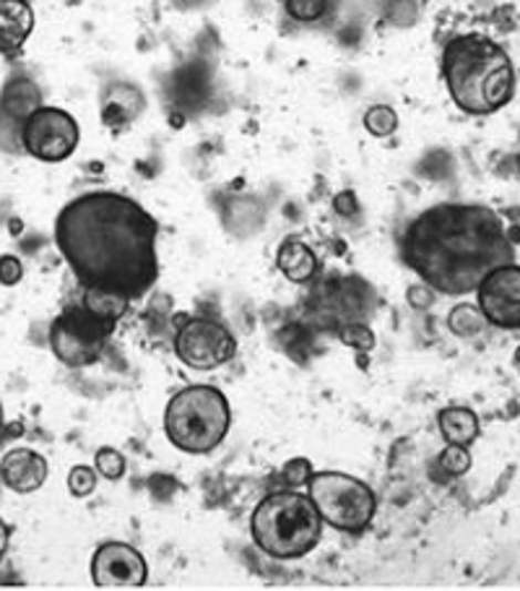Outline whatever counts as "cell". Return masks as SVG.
I'll return each mask as SVG.
<instances>
[{"label":"cell","instance_id":"obj_1","mask_svg":"<svg viewBox=\"0 0 520 591\" xmlns=\"http://www.w3.org/2000/svg\"><path fill=\"white\" fill-rule=\"evenodd\" d=\"M52 238L81 290L141 300L159 279V221L117 190H92L65 204Z\"/></svg>","mask_w":520,"mask_h":591},{"label":"cell","instance_id":"obj_2","mask_svg":"<svg viewBox=\"0 0 520 591\" xmlns=\"http://www.w3.org/2000/svg\"><path fill=\"white\" fill-rule=\"evenodd\" d=\"M401 261L429 290L448 298L477 292L487 274L516 261L508 227L485 204H437L416 214L401 235Z\"/></svg>","mask_w":520,"mask_h":591},{"label":"cell","instance_id":"obj_3","mask_svg":"<svg viewBox=\"0 0 520 591\" xmlns=\"http://www.w3.org/2000/svg\"><path fill=\"white\" fill-rule=\"evenodd\" d=\"M440 69L453 105L466 115H495L516 97L512 58L485 34H458L445 42Z\"/></svg>","mask_w":520,"mask_h":591},{"label":"cell","instance_id":"obj_4","mask_svg":"<svg viewBox=\"0 0 520 591\" xmlns=\"http://www.w3.org/2000/svg\"><path fill=\"white\" fill-rule=\"evenodd\" d=\"M252 542L273 560H297L318 548L323 519L310 495L277 490L266 495L250 519Z\"/></svg>","mask_w":520,"mask_h":591},{"label":"cell","instance_id":"obj_5","mask_svg":"<svg viewBox=\"0 0 520 591\" xmlns=\"http://www.w3.org/2000/svg\"><path fill=\"white\" fill-rule=\"evenodd\" d=\"M232 409L227 396L214 386H188L169 398L165 433L185 454H211L227 438Z\"/></svg>","mask_w":520,"mask_h":591},{"label":"cell","instance_id":"obj_6","mask_svg":"<svg viewBox=\"0 0 520 591\" xmlns=\"http://www.w3.org/2000/svg\"><path fill=\"white\" fill-rule=\"evenodd\" d=\"M308 495L323 523L346 535H360L375 519L377 498L373 487L344 471H312Z\"/></svg>","mask_w":520,"mask_h":591},{"label":"cell","instance_id":"obj_7","mask_svg":"<svg viewBox=\"0 0 520 591\" xmlns=\"http://www.w3.org/2000/svg\"><path fill=\"white\" fill-rule=\"evenodd\" d=\"M115 323L102 321L84 305L65 308L50 326V350L63 365L89 367L102 357Z\"/></svg>","mask_w":520,"mask_h":591},{"label":"cell","instance_id":"obj_8","mask_svg":"<svg viewBox=\"0 0 520 591\" xmlns=\"http://www.w3.org/2000/svg\"><path fill=\"white\" fill-rule=\"evenodd\" d=\"M79 142V121L71 113H65L63 107H37L21 128V149L29 157L48 162V165H58V162L73 157Z\"/></svg>","mask_w":520,"mask_h":591},{"label":"cell","instance_id":"obj_9","mask_svg":"<svg viewBox=\"0 0 520 591\" xmlns=\"http://www.w3.org/2000/svg\"><path fill=\"white\" fill-rule=\"evenodd\" d=\"M237 342L225 323L214 318H185L175 334V354L193 371H214L235 357Z\"/></svg>","mask_w":520,"mask_h":591},{"label":"cell","instance_id":"obj_10","mask_svg":"<svg viewBox=\"0 0 520 591\" xmlns=\"http://www.w3.org/2000/svg\"><path fill=\"white\" fill-rule=\"evenodd\" d=\"M479 310L487 323L502 331L520 329V266L505 263L477 287Z\"/></svg>","mask_w":520,"mask_h":591},{"label":"cell","instance_id":"obj_11","mask_svg":"<svg viewBox=\"0 0 520 591\" xmlns=\"http://www.w3.org/2000/svg\"><path fill=\"white\" fill-rule=\"evenodd\" d=\"M148 579V566L136 548L104 542L92 556V581L100 589H138Z\"/></svg>","mask_w":520,"mask_h":591},{"label":"cell","instance_id":"obj_12","mask_svg":"<svg viewBox=\"0 0 520 591\" xmlns=\"http://www.w3.org/2000/svg\"><path fill=\"white\" fill-rule=\"evenodd\" d=\"M37 107H42V92L29 76H13L3 86V94H0V149L24 152L21 149V128Z\"/></svg>","mask_w":520,"mask_h":591},{"label":"cell","instance_id":"obj_13","mask_svg":"<svg viewBox=\"0 0 520 591\" xmlns=\"http://www.w3.org/2000/svg\"><path fill=\"white\" fill-rule=\"evenodd\" d=\"M0 479L13 492H37L48 483V462L32 448H13L0 459Z\"/></svg>","mask_w":520,"mask_h":591},{"label":"cell","instance_id":"obj_14","mask_svg":"<svg viewBox=\"0 0 520 591\" xmlns=\"http://www.w3.org/2000/svg\"><path fill=\"white\" fill-rule=\"evenodd\" d=\"M34 21L29 0H0V55H19L34 32Z\"/></svg>","mask_w":520,"mask_h":591},{"label":"cell","instance_id":"obj_15","mask_svg":"<svg viewBox=\"0 0 520 591\" xmlns=\"http://www.w3.org/2000/svg\"><path fill=\"white\" fill-rule=\"evenodd\" d=\"M277 269L292 284H308L318 274V256L300 238H287L277 250Z\"/></svg>","mask_w":520,"mask_h":591},{"label":"cell","instance_id":"obj_16","mask_svg":"<svg viewBox=\"0 0 520 591\" xmlns=\"http://www.w3.org/2000/svg\"><path fill=\"white\" fill-rule=\"evenodd\" d=\"M437 427H440L443 438L456 443V446L468 448L479 438V417L468 406H448V409H443L437 415Z\"/></svg>","mask_w":520,"mask_h":591},{"label":"cell","instance_id":"obj_17","mask_svg":"<svg viewBox=\"0 0 520 591\" xmlns=\"http://www.w3.org/2000/svg\"><path fill=\"white\" fill-rule=\"evenodd\" d=\"M131 302L133 300H128L121 292L92 290V287H89V290H84V300H81V305H84L89 313L102 318V321H110L117 326V321H121V318L128 313Z\"/></svg>","mask_w":520,"mask_h":591},{"label":"cell","instance_id":"obj_18","mask_svg":"<svg viewBox=\"0 0 520 591\" xmlns=\"http://www.w3.org/2000/svg\"><path fill=\"white\" fill-rule=\"evenodd\" d=\"M487 318L481 313L479 305H471V302H460L450 310L448 315V329L456 334L458 339H474L481 336L487 331Z\"/></svg>","mask_w":520,"mask_h":591},{"label":"cell","instance_id":"obj_19","mask_svg":"<svg viewBox=\"0 0 520 591\" xmlns=\"http://www.w3.org/2000/svg\"><path fill=\"white\" fill-rule=\"evenodd\" d=\"M364 131L375 138H388L398 131V115L396 110L388 105H373L367 107V113L362 117Z\"/></svg>","mask_w":520,"mask_h":591},{"label":"cell","instance_id":"obj_20","mask_svg":"<svg viewBox=\"0 0 520 591\" xmlns=\"http://www.w3.org/2000/svg\"><path fill=\"white\" fill-rule=\"evenodd\" d=\"M339 339L360 354H367L375 350V334L364 321H352V323H346V326H341Z\"/></svg>","mask_w":520,"mask_h":591},{"label":"cell","instance_id":"obj_21","mask_svg":"<svg viewBox=\"0 0 520 591\" xmlns=\"http://www.w3.org/2000/svg\"><path fill=\"white\" fill-rule=\"evenodd\" d=\"M437 464L445 475L450 477H464L468 469H471V454H468L466 446H456V443H448L443 448V454L437 456Z\"/></svg>","mask_w":520,"mask_h":591},{"label":"cell","instance_id":"obj_22","mask_svg":"<svg viewBox=\"0 0 520 591\" xmlns=\"http://www.w3.org/2000/svg\"><path fill=\"white\" fill-rule=\"evenodd\" d=\"M284 9L300 24H312V21H321L325 17L329 0H284Z\"/></svg>","mask_w":520,"mask_h":591},{"label":"cell","instance_id":"obj_23","mask_svg":"<svg viewBox=\"0 0 520 591\" xmlns=\"http://www.w3.org/2000/svg\"><path fill=\"white\" fill-rule=\"evenodd\" d=\"M94 469L110 483H117L125 475V456L115 448H100L94 456Z\"/></svg>","mask_w":520,"mask_h":591},{"label":"cell","instance_id":"obj_24","mask_svg":"<svg viewBox=\"0 0 520 591\" xmlns=\"http://www.w3.org/2000/svg\"><path fill=\"white\" fill-rule=\"evenodd\" d=\"M96 477H100V471L79 464L69 471V492L73 498H89L96 490Z\"/></svg>","mask_w":520,"mask_h":591},{"label":"cell","instance_id":"obj_25","mask_svg":"<svg viewBox=\"0 0 520 591\" xmlns=\"http://www.w3.org/2000/svg\"><path fill=\"white\" fill-rule=\"evenodd\" d=\"M281 475H284L287 485L292 487V490H297V487H308L310 477H312V464L308 459H292L287 462V467L281 469Z\"/></svg>","mask_w":520,"mask_h":591},{"label":"cell","instance_id":"obj_26","mask_svg":"<svg viewBox=\"0 0 520 591\" xmlns=\"http://www.w3.org/2000/svg\"><path fill=\"white\" fill-rule=\"evenodd\" d=\"M24 279V266L17 256H0V284L13 287Z\"/></svg>","mask_w":520,"mask_h":591},{"label":"cell","instance_id":"obj_27","mask_svg":"<svg viewBox=\"0 0 520 591\" xmlns=\"http://www.w3.org/2000/svg\"><path fill=\"white\" fill-rule=\"evenodd\" d=\"M9 542H11V527L0 519V560H3L6 552H9Z\"/></svg>","mask_w":520,"mask_h":591},{"label":"cell","instance_id":"obj_28","mask_svg":"<svg viewBox=\"0 0 520 591\" xmlns=\"http://www.w3.org/2000/svg\"><path fill=\"white\" fill-rule=\"evenodd\" d=\"M0 425H3V404H0Z\"/></svg>","mask_w":520,"mask_h":591}]
</instances>
